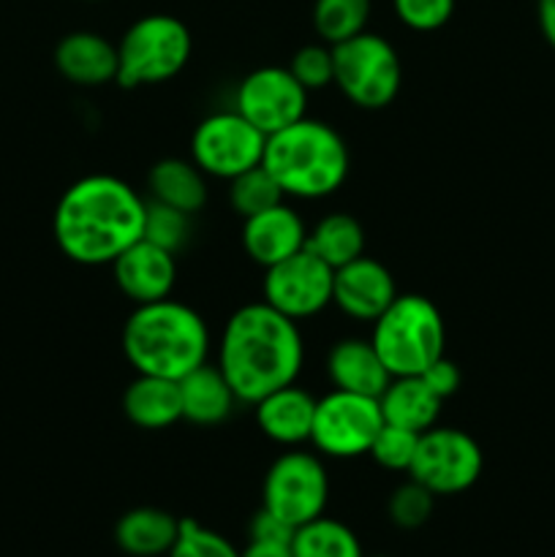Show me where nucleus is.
<instances>
[{"label":"nucleus","instance_id":"nucleus-35","mask_svg":"<svg viewBox=\"0 0 555 557\" xmlns=\"http://www.w3.org/2000/svg\"><path fill=\"white\" fill-rule=\"evenodd\" d=\"M294 533H297V528H292L288 522H283L281 517H275L272 511H267L264 506L256 511L254 520H250V525H248V539H254V542L292 544Z\"/></svg>","mask_w":555,"mask_h":557},{"label":"nucleus","instance_id":"nucleus-11","mask_svg":"<svg viewBox=\"0 0 555 557\" xmlns=\"http://www.w3.org/2000/svg\"><path fill=\"white\" fill-rule=\"evenodd\" d=\"M381 424L384 417H381L379 397L332 389L330 395L316 400L310 444L324 457L354 460L368 455Z\"/></svg>","mask_w":555,"mask_h":557},{"label":"nucleus","instance_id":"nucleus-21","mask_svg":"<svg viewBox=\"0 0 555 557\" xmlns=\"http://www.w3.org/2000/svg\"><path fill=\"white\" fill-rule=\"evenodd\" d=\"M123 413L141 430H166L183 419L180 384L161 375H141L125 386Z\"/></svg>","mask_w":555,"mask_h":557},{"label":"nucleus","instance_id":"nucleus-33","mask_svg":"<svg viewBox=\"0 0 555 557\" xmlns=\"http://www.w3.org/2000/svg\"><path fill=\"white\" fill-rule=\"evenodd\" d=\"M166 557H239V549H234V544L221 533L199 525L196 520H183L177 542Z\"/></svg>","mask_w":555,"mask_h":557},{"label":"nucleus","instance_id":"nucleus-20","mask_svg":"<svg viewBox=\"0 0 555 557\" xmlns=\"http://www.w3.org/2000/svg\"><path fill=\"white\" fill-rule=\"evenodd\" d=\"M444 400L424 384L422 375H397L379 395L381 417L386 424L424 433L439 422Z\"/></svg>","mask_w":555,"mask_h":557},{"label":"nucleus","instance_id":"nucleus-8","mask_svg":"<svg viewBox=\"0 0 555 557\" xmlns=\"http://www.w3.org/2000/svg\"><path fill=\"white\" fill-rule=\"evenodd\" d=\"M326 500H330V476L321 457L310 451L288 449L267 471L261 506L292 528H303L324 515Z\"/></svg>","mask_w":555,"mask_h":557},{"label":"nucleus","instance_id":"nucleus-34","mask_svg":"<svg viewBox=\"0 0 555 557\" xmlns=\"http://www.w3.org/2000/svg\"><path fill=\"white\" fill-rule=\"evenodd\" d=\"M397 20L417 33H433L455 14V0H392Z\"/></svg>","mask_w":555,"mask_h":557},{"label":"nucleus","instance_id":"nucleus-24","mask_svg":"<svg viewBox=\"0 0 555 557\" xmlns=\"http://www.w3.org/2000/svg\"><path fill=\"white\" fill-rule=\"evenodd\" d=\"M150 201L194 215L207 205V174L185 158H161L147 174Z\"/></svg>","mask_w":555,"mask_h":557},{"label":"nucleus","instance_id":"nucleus-1","mask_svg":"<svg viewBox=\"0 0 555 557\" xmlns=\"http://www.w3.org/2000/svg\"><path fill=\"white\" fill-rule=\"evenodd\" d=\"M147 199L114 174H87L54 207V243L82 267L112 264L145 234Z\"/></svg>","mask_w":555,"mask_h":557},{"label":"nucleus","instance_id":"nucleus-12","mask_svg":"<svg viewBox=\"0 0 555 557\" xmlns=\"http://www.w3.org/2000/svg\"><path fill=\"white\" fill-rule=\"evenodd\" d=\"M332 281H335V270L308 248H303L299 253L267 267L261 302L299 324L330 308Z\"/></svg>","mask_w":555,"mask_h":557},{"label":"nucleus","instance_id":"nucleus-7","mask_svg":"<svg viewBox=\"0 0 555 557\" xmlns=\"http://www.w3.org/2000/svg\"><path fill=\"white\" fill-rule=\"evenodd\" d=\"M335 87L359 109L390 107L400 92L403 69L397 49L379 33L362 30L332 47Z\"/></svg>","mask_w":555,"mask_h":557},{"label":"nucleus","instance_id":"nucleus-31","mask_svg":"<svg viewBox=\"0 0 555 557\" xmlns=\"http://www.w3.org/2000/svg\"><path fill=\"white\" fill-rule=\"evenodd\" d=\"M288 71H292L294 79L308 92L335 85V58H332V47L324 41L305 44L303 49L294 52Z\"/></svg>","mask_w":555,"mask_h":557},{"label":"nucleus","instance_id":"nucleus-13","mask_svg":"<svg viewBox=\"0 0 555 557\" xmlns=\"http://www.w3.org/2000/svg\"><path fill=\"white\" fill-rule=\"evenodd\" d=\"M234 109L264 136L308 117V90L288 69L261 65L243 76L234 92Z\"/></svg>","mask_w":555,"mask_h":557},{"label":"nucleus","instance_id":"nucleus-18","mask_svg":"<svg viewBox=\"0 0 555 557\" xmlns=\"http://www.w3.org/2000/svg\"><path fill=\"white\" fill-rule=\"evenodd\" d=\"M256 408V424L261 433L278 446H294L308 444L310 430H313L316 417V400L297 384L281 386V389L270 392L261 400L254 403Z\"/></svg>","mask_w":555,"mask_h":557},{"label":"nucleus","instance_id":"nucleus-23","mask_svg":"<svg viewBox=\"0 0 555 557\" xmlns=\"http://www.w3.org/2000/svg\"><path fill=\"white\" fill-rule=\"evenodd\" d=\"M180 522L169 511L156 506H139L125 511L114 525V544L131 557H161L169 555L180 533Z\"/></svg>","mask_w":555,"mask_h":557},{"label":"nucleus","instance_id":"nucleus-29","mask_svg":"<svg viewBox=\"0 0 555 557\" xmlns=\"http://www.w3.org/2000/svg\"><path fill=\"white\" fill-rule=\"evenodd\" d=\"M433 506L435 495L419 482L408 479L406 484L392 490L390 500H386V515H390L392 525H397L400 531H417L433 517Z\"/></svg>","mask_w":555,"mask_h":557},{"label":"nucleus","instance_id":"nucleus-25","mask_svg":"<svg viewBox=\"0 0 555 557\" xmlns=\"http://www.w3.org/2000/svg\"><path fill=\"white\" fill-rule=\"evenodd\" d=\"M305 248L337 270L348 261L365 256V228L348 212H330L313 228H308Z\"/></svg>","mask_w":555,"mask_h":557},{"label":"nucleus","instance_id":"nucleus-17","mask_svg":"<svg viewBox=\"0 0 555 557\" xmlns=\"http://www.w3.org/2000/svg\"><path fill=\"white\" fill-rule=\"evenodd\" d=\"M54 69L76 87L118 82V44L92 30L65 33L54 47Z\"/></svg>","mask_w":555,"mask_h":557},{"label":"nucleus","instance_id":"nucleus-26","mask_svg":"<svg viewBox=\"0 0 555 557\" xmlns=\"http://www.w3.org/2000/svg\"><path fill=\"white\" fill-rule=\"evenodd\" d=\"M292 553L294 557H365L357 533L324 515L297 528Z\"/></svg>","mask_w":555,"mask_h":557},{"label":"nucleus","instance_id":"nucleus-22","mask_svg":"<svg viewBox=\"0 0 555 557\" xmlns=\"http://www.w3.org/2000/svg\"><path fill=\"white\" fill-rule=\"evenodd\" d=\"M177 384L183 419L190 424H201V428L226 422L234 411V403H239L218 364H201L194 373L180 379Z\"/></svg>","mask_w":555,"mask_h":557},{"label":"nucleus","instance_id":"nucleus-6","mask_svg":"<svg viewBox=\"0 0 555 557\" xmlns=\"http://www.w3.org/2000/svg\"><path fill=\"white\" fill-rule=\"evenodd\" d=\"M194 38L172 14L139 16L118 41V85L150 87L174 79L188 65Z\"/></svg>","mask_w":555,"mask_h":557},{"label":"nucleus","instance_id":"nucleus-30","mask_svg":"<svg viewBox=\"0 0 555 557\" xmlns=\"http://www.w3.org/2000/svg\"><path fill=\"white\" fill-rule=\"evenodd\" d=\"M141 237L147 243L158 245V248L177 253L190 237V215L174 210V207L158 205V201L147 199V215H145V234Z\"/></svg>","mask_w":555,"mask_h":557},{"label":"nucleus","instance_id":"nucleus-15","mask_svg":"<svg viewBox=\"0 0 555 557\" xmlns=\"http://www.w3.org/2000/svg\"><path fill=\"white\" fill-rule=\"evenodd\" d=\"M109 267H112L120 294H125L134 305L169 299L174 292V283H177L174 253L147 243L145 237L131 245L125 253H120Z\"/></svg>","mask_w":555,"mask_h":557},{"label":"nucleus","instance_id":"nucleus-5","mask_svg":"<svg viewBox=\"0 0 555 557\" xmlns=\"http://www.w3.org/2000/svg\"><path fill=\"white\" fill-rule=\"evenodd\" d=\"M370 343L392 379L422 375L435 359L444 357L446 330L441 310L422 294H397L395 302L373 321Z\"/></svg>","mask_w":555,"mask_h":557},{"label":"nucleus","instance_id":"nucleus-9","mask_svg":"<svg viewBox=\"0 0 555 557\" xmlns=\"http://www.w3.org/2000/svg\"><path fill=\"white\" fill-rule=\"evenodd\" d=\"M267 136L250 125L237 109L212 112L196 125L190 136V161L215 180H234L259 166L264 158Z\"/></svg>","mask_w":555,"mask_h":557},{"label":"nucleus","instance_id":"nucleus-38","mask_svg":"<svg viewBox=\"0 0 555 557\" xmlns=\"http://www.w3.org/2000/svg\"><path fill=\"white\" fill-rule=\"evenodd\" d=\"M536 16H539V30H542L544 41L555 49V0H539Z\"/></svg>","mask_w":555,"mask_h":557},{"label":"nucleus","instance_id":"nucleus-36","mask_svg":"<svg viewBox=\"0 0 555 557\" xmlns=\"http://www.w3.org/2000/svg\"><path fill=\"white\" fill-rule=\"evenodd\" d=\"M422 379H424V384H428L430 389L441 397V400L457 395V389H460V384H462L460 368H457V364L446 357L435 359V362L424 370Z\"/></svg>","mask_w":555,"mask_h":557},{"label":"nucleus","instance_id":"nucleus-4","mask_svg":"<svg viewBox=\"0 0 555 557\" xmlns=\"http://www.w3.org/2000/svg\"><path fill=\"white\" fill-rule=\"evenodd\" d=\"M261 166L275 177L283 196L316 201L341 190L351 156L346 139L330 123L303 117L267 136Z\"/></svg>","mask_w":555,"mask_h":557},{"label":"nucleus","instance_id":"nucleus-32","mask_svg":"<svg viewBox=\"0 0 555 557\" xmlns=\"http://www.w3.org/2000/svg\"><path fill=\"white\" fill-rule=\"evenodd\" d=\"M422 433H411V430L395 428V424H381L379 435L373 438L368 455L379 462L386 471H406L411 468L414 455H417V444Z\"/></svg>","mask_w":555,"mask_h":557},{"label":"nucleus","instance_id":"nucleus-28","mask_svg":"<svg viewBox=\"0 0 555 557\" xmlns=\"http://www.w3.org/2000/svg\"><path fill=\"white\" fill-rule=\"evenodd\" d=\"M286 199L281 190V185L275 183L270 172L264 166H254L248 172L237 174L234 180H229V205L237 212L239 218L259 215V212L270 210V207L281 205Z\"/></svg>","mask_w":555,"mask_h":557},{"label":"nucleus","instance_id":"nucleus-10","mask_svg":"<svg viewBox=\"0 0 555 557\" xmlns=\"http://www.w3.org/2000/svg\"><path fill=\"white\" fill-rule=\"evenodd\" d=\"M482 468V446L473 441V435H468L466 430L433 424L419 435L417 455L408 473L433 495H457L479 482Z\"/></svg>","mask_w":555,"mask_h":557},{"label":"nucleus","instance_id":"nucleus-2","mask_svg":"<svg viewBox=\"0 0 555 557\" xmlns=\"http://www.w3.org/2000/svg\"><path fill=\"white\" fill-rule=\"evenodd\" d=\"M305 343L297 321L267 302L243 305L229 315L218 341V370L239 403H256L281 386L297 384Z\"/></svg>","mask_w":555,"mask_h":557},{"label":"nucleus","instance_id":"nucleus-27","mask_svg":"<svg viewBox=\"0 0 555 557\" xmlns=\"http://www.w3.org/2000/svg\"><path fill=\"white\" fill-rule=\"evenodd\" d=\"M370 0H316L313 3V30L324 44L346 41L357 33L368 30Z\"/></svg>","mask_w":555,"mask_h":557},{"label":"nucleus","instance_id":"nucleus-14","mask_svg":"<svg viewBox=\"0 0 555 557\" xmlns=\"http://www.w3.org/2000/svg\"><path fill=\"white\" fill-rule=\"evenodd\" d=\"M397 297L392 272L370 256L337 267L332 281V305L354 321L373 324Z\"/></svg>","mask_w":555,"mask_h":557},{"label":"nucleus","instance_id":"nucleus-3","mask_svg":"<svg viewBox=\"0 0 555 557\" xmlns=\"http://www.w3.org/2000/svg\"><path fill=\"white\" fill-rule=\"evenodd\" d=\"M123 354L141 375L180 381L210 357V330L190 305L177 299L136 305L123 326Z\"/></svg>","mask_w":555,"mask_h":557},{"label":"nucleus","instance_id":"nucleus-16","mask_svg":"<svg viewBox=\"0 0 555 557\" xmlns=\"http://www.w3.org/2000/svg\"><path fill=\"white\" fill-rule=\"evenodd\" d=\"M308 243V226L303 215L286 201L243 221V250L259 267H272L299 253Z\"/></svg>","mask_w":555,"mask_h":557},{"label":"nucleus","instance_id":"nucleus-37","mask_svg":"<svg viewBox=\"0 0 555 557\" xmlns=\"http://www.w3.org/2000/svg\"><path fill=\"white\" fill-rule=\"evenodd\" d=\"M239 557H294V553H292V544L254 542V539H248V547L239 553Z\"/></svg>","mask_w":555,"mask_h":557},{"label":"nucleus","instance_id":"nucleus-19","mask_svg":"<svg viewBox=\"0 0 555 557\" xmlns=\"http://www.w3.org/2000/svg\"><path fill=\"white\" fill-rule=\"evenodd\" d=\"M326 375L341 392L379 397L392 381L370 337H343L326 354Z\"/></svg>","mask_w":555,"mask_h":557}]
</instances>
